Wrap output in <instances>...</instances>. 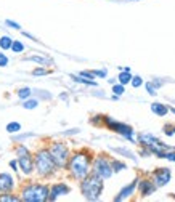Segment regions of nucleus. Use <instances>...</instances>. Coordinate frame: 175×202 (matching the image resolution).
Segmentation results:
<instances>
[{"mask_svg":"<svg viewBox=\"0 0 175 202\" xmlns=\"http://www.w3.org/2000/svg\"><path fill=\"white\" fill-rule=\"evenodd\" d=\"M101 177H98L97 173L92 177L85 178L81 184V189H82V194L85 196L88 200H97L100 197L101 191H103V181H101Z\"/></svg>","mask_w":175,"mask_h":202,"instance_id":"f257e3e1","label":"nucleus"},{"mask_svg":"<svg viewBox=\"0 0 175 202\" xmlns=\"http://www.w3.org/2000/svg\"><path fill=\"white\" fill-rule=\"evenodd\" d=\"M88 167H90V159L84 153L72 156V159L69 162V170L72 172V175L76 178H85L88 173Z\"/></svg>","mask_w":175,"mask_h":202,"instance_id":"f03ea898","label":"nucleus"},{"mask_svg":"<svg viewBox=\"0 0 175 202\" xmlns=\"http://www.w3.org/2000/svg\"><path fill=\"white\" fill-rule=\"evenodd\" d=\"M55 160L50 151H39L36 156V168L40 175H50L55 170Z\"/></svg>","mask_w":175,"mask_h":202,"instance_id":"7ed1b4c3","label":"nucleus"},{"mask_svg":"<svg viewBox=\"0 0 175 202\" xmlns=\"http://www.w3.org/2000/svg\"><path fill=\"white\" fill-rule=\"evenodd\" d=\"M48 188L40 186V184H31L22 191V200L29 202H42L48 199Z\"/></svg>","mask_w":175,"mask_h":202,"instance_id":"20e7f679","label":"nucleus"},{"mask_svg":"<svg viewBox=\"0 0 175 202\" xmlns=\"http://www.w3.org/2000/svg\"><path fill=\"white\" fill-rule=\"evenodd\" d=\"M50 154H52L55 164L58 167H64L67 162V148L63 143H56L50 148Z\"/></svg>","mask_w":175,"mask_h":202,"instance_id":"39448f33","label":"nucleus"},{"mask_svg":"<svg viewBox=\"0 0 175 202\" xmlns=\"http://www.w3.org/2000/svg\"><path fill=\"white\" fill-rule=\"evenodd\" d=\"M105 122H106V125H108L111 130H114L117 133L124 135V136L129 138V140H133V130H132V127L125 125V123H121V122H116V120L109 119V117H105Z\"/></svg>","mask_w":175,"mask_h":202,"instance_id":"423d86ee","label":"nucleus"},{"mask_svg":"<svg viewBox=\"0 0 175 202\" xmlns=\"http://www.w3.org/2000/svg\"><path fill=\"white\" fill-rule=\"evenodd\" d=\"M93 170H95V173H97L98 177H101V178H109V177L112 175V165L105 159V157H98V159L95 160Z\"/></svg>","mask_w":175,"mask_h":202,"instance_id":"0eeeda50","label":"nucleus"},{"mask_svg":"<svg viewBox=\"0 0 175 202\" xmlns=\"http://www.w3.org/2000/svg\"><path fill=\"white\" fill-rule=\"evenodd\" d=\"M156 186H164L170 181V168H157L154 172Z\"/></svg>","mask_w":175,"mask_h":202,"instance_id":"6e6552de","label":"nucleus"},{"mask_svg":"<svg viewBox=\"0 0 175 202\" xmlns=\"http://www.w3.org/2000/svg\"><path fill=\"white\" fill-rule=\"evenodd\" d=\"M69 193V186H66L64 183H58V184H55V186L52 188V191H50V194H48V200H55L58 196L61 194H67Z\"/></svg>","mask_w":175,"mask_h":202,"instance_id":"1a4fd4ad","label":"nucleus"},{"mask_svg":"<svg viewBox=\"0 0 175 202\" xmlns=\"http://www.w3.org/2000/svg\"><path fill=\"white\" fill-rule=\"evenodd\" d=\"M138 181L140 180L138 178H135L133 181L130 183V184H127L125 188L124 189H121V193H119V196H116L114 197V200H122V199H125V197H129V196H130L132 193H133V189L137 188V184H138Z\"/></svg>","mask_w":175,"mask_h":202,"instance_id":"9d476101","label":"nucleus"},{"mask_svg":"<svg viewBox=\"0 0 175 202\" xmlns=\"http://www.w3.org/2000/svg\"><path fill=\"white\" fill-rule=\"evenodd\" d=\"M19 165L22 168V172L27 173V175L32 172V160L29 157V153L27 154H19Z\"/></svg>","mask_w":175,"mask_h":202,"instance_id":"9b49d317","label":"nucleus"},{"mask_svg":"<svg viewBox=\"0 0 175 202\" xmlns=\"http://www.w3.org/2000/svg\"><path fill=\"white\" fill-rule=\"evenodd\" d=\"M13 188V178L8 173H2L0 175V191H10Z\"/></svg>","mask_w":175,"mask_h":202,"instance_id":"f8f14e48","label":"nucleus"},{"mask_svg":"<svg viewBox=\"0 0 175 202\" xmlns=\"http://www.w3.org/2000/svg\"><path fill=\"white\" fill-rule=\"evenodd\" d=\"M140 191H142V196H149L156 191V184L148 180H143V181H140Z\"/></svg>","mask_w":175,"mask_h":202,"instance_id":"ddd939ff","label":"nucleus"},{"mask_svg":"<svg viewBox=\"0 0 175 202\" xmlns=\"http://www.w3.org/2000/svg\"><path fill=\"white\" fill-rule=\"evenodd\" d=\"M151 111L154 112V114H157V116H166L167 112H169V108L167 106H164V104H161V103H153L151 104Z\"/></svg>","mask_w":175,"mask_h":202,"instance_id":"4468645a","label":"nucleus"},{"mask_svg":"<svg viewBox=\"0 0 175 202\" xmlns=\"http://www.w3.org/2000/svg\"><path fill=\"white\" fill-rule=\"evenodd\" d=\"M11 45H13V40H11L8 35H3L2 39H0V48H2V50L11 48Z\"/></svg>","mask_w":175,"mask_h":202,"instance_id":"2eb2a0df","label":"nucleus"},{"mask_svg":"<svg viewBox=\"0 0 175 202\" xmlns=\"http://www.w3.org/2000/svg\"><path fill=\"white\" fill-rule=\"evenodd\" d=\"M29 61H36L39 64H52V59L50 58H43V56H29V58H26Z\"/></svg>","mask_w":175,"mask_h":202,"instance_id":"dca6fc26","label":"nucleus"},{"mask_svg":"<svg viewBox=\"0 0 175 202\" xmlns=\"http://www.w3.org/2000/svg\"><path fill=\"white\" fill-rule=\"evenodd\" d=\"M130 79H132V76H130V72H129V71H122L119 74V82L122 83V85H124V83H129V82H130Z\"/></svg>","mask_w":175,"mask_h":202,"instance_id":"f3484780","label":"nucleus"},{"mask_svg":"<svg viewBox=\"0 0 175 202\" xmlns=\"http://www.w3.org/2000/svg\"><path fill=\"white\" fill-rule=\"evenodd\" d=\"M71 79H74L76 82L85 83V85H97V82H95V80H87V79H82V76H71Z\"/></svg>","mask_w":175,"mask_h":202,"instance_id":"a211bd4d","label":"nucleus"},{"mask_svg":"<svg viewBox=\"0 0 175 202\" xmlns=\"http://www.w3.org/2000/svg\"><path fill=\"white\" fill-rule=\"evenodd\" d=\"M7 130L10 133H16V132L21 130V125H19L18 122H11V123H8V125H7Z\"/></svg>","mask_w":175,"mask_h":202,"instance_id":"6ab92c4d","label":"nucleus"},{"mask_svg":"<svg viewBox=\"0 0 175 202\" xmlns=\"http://www.w3.org/2000/svg\"><path fill=\"white\" fill-rule=\"evenodd\" d=\"M11 50H13L15 53H21L22 50H24V45H22L21 42H18V40H15L13 45H11Z\"/></svg>","mask_w":175,"mask_h":202,"instance_id":"aec40b11","label":"nucleus"},{"mask_svg":"<svg viewBox=\"0 0 175 202\" xmlns=\"http://www.w3.org/2000/svg\"><path fill=\"white\" fill-rule=\"evenodd\" d=\"M124 168H127L125 164H122V162H117V160L112 162V170H114V172H121V170H124Z\"/></svg>","mask_w":175,"mask_h":202,"instance_id":"412c9836","label":"nucleus"},{"mask_svg":"<svg viewBox=\"0 0 175 202\" xmlns=\"http://www.w3.org/2000/svg\"><path fill=\"white\" fill-rule=\"evenodd\" d=\"M18 96L19 98H29L31 96V88H21L18 92Z\"/></svg>","mask_w":175,"mask_h":202,"instance_id":"4be33fe9","label":"nucleus"},{"mask_svg":"<svg viewBox=\"0 0 175 202\" xmlns=\"http://www.w3.org/2000/svg\"><path fill=\"white\" fill-rule=\"evenodd\" d=\"M22 106H24L26 109H34V108H36V106H37V101H36V99H29V101H24V104H22Z\"/></svg>","mask_w":175,"mask_h":202,"instance_id":"5701e85b","label":"nucleus"},{"mask_svg":"<svg viewBox=\"0 0 175 202\" xmlns=\"http://www.w3.org/2000/svg\"><path fill=\"white\" fill-rule=\"evenodd\" d=\"M142 83H143V80H142V77H132V85L135 87V88H137V87H140V85H142Z\"/></svg>","mask_w":175,"mask_h":202,"instance_id":"b1692460","label":"nucleus"},{"mask_svg":"<svg viewBox=\"0 0 175 202\" xmlns=\"http://www.w3.org/2000/svg\"><path fill=\"white\" fill-rule=\"evenodd\" d=\"M112 92H114V93L117 95V96H119V95H122V93H124V87H122V83H121V85H114V87H112Z\"/></svg>","mask_w":175,"mask_h":202,"instance_id":"393cba45","label":"nucleus"},{"mask_svg":"<svg viewBox=\"0 0 175 202\" xmlns=\"http://www.w3.org/2000/svg\"><path fill=\"white\" fill-rule=\"evenodd\" d=\"M2 200H11V202H15V200H18V197H16V196L5 194V196H0V202H2Z\"/></svg>","mask_w":175,"mask_h":202,"instance_id":"a878e982","label":"nucleus"},{"mask_svg":"<svg viewBox=\"0 0 175 202\" xmlns=\"http://www.w3.org/2000/svg\"><path fill=\"white\" fill-rule=\"evenodd\" d=\"M146 90H148V93L149 95H156V88H154V85H153V83H146Z\"/></svg>","mask_w":175,"mask_h":202,"instance_id":"bb28decb","label":"nucleus"},{"mask_svg":"<svg viewBox=\"0 0 175 202\" xmlns=\"http://www.w3.org/2000/svg\"><path fill=\"white\" fill-rule=\"evenodd\" d=\"M8 64V58L3 53H0V66H7Z\"/></svg>","mask_w":175,"mask_h":202,"instance_id":"cd10ccee","label":"nucleus"},{"mask_svg":"<svg viewBox=\"0 0 175 202\" xmlns=\"http://www.w3.org/2000/svg\"><path fill=\"white\" fill-rule=\"evenodd\" d=\"M32 74L34 76H43V74H48V71L47 69H34Z\"/></svg>","mask_w":175,"mask_h":202,"instance_id":"c85d7f7f","label":"nucleus"},{"mask_svg":"<svg viewBox=\"0 0 175 202\" xmlns=\"http://www.w3.org/2000/svg\"><path fill=\"white\" fill-rule=\"evenodd\" d=\"M7 24L11 26L13 29H21V26L18 24V22H15V21H11V19H7Z\"/></svg>","mask_w":175,"mask_h":202,"instance_id":"c756f323","label":"nucleus"},{"mask_svg":"<svg viewBox=\"0 0 175 202\" xmlns=\"http://www.w3.org/2000/svg\"><path fill=\"white\" fill-rule=\"evenodd\" d=\"M117 153H122V154H125L127 157H133V154L130 153V151H127V149H121V148H116Z\"/></svg>","mask_w":175,"mask_h":202,"instance_id":"7c9ffc66","label":"nucleus"},{"mask_svg":"<svg viewBox=\"0 0 175 202\" xmlns=\"http://www.w3.org/2000/svg\"><path fill=\"white\" fill-rule=\"evenodd\" d=\"M81 76H82V77H88V79H93V77H95L92 71H82Z\"/></svg>","mask_w":175,"mask_h":202,"instance_id":"2f4dec72","label":"nucleus"},{"mask_svg":"<svg viewBox=\"0 0 175 202\" xmlns=\"http://www.w3.org/2000/svg\"><path fill=\"white\" fill-rule=\"evenodd\" d=\"M93 76H98V77H105L106 76V71H92Z\"/></svg>","mask_w":175,"mask_h":202,"instance_id":"473e14b6","label":"nucleus"},{"mask_svg":"<svg viewBox=\"0 0 175 202\" xmlns=\"http://www.w3.org/2000/svg\"><path fill=\"white\" fill-rule=\"evenodd\" d=\"M10 165H11V167H13L15 170H16V167H18V162H16V160H11V162H10Z\"/></svg>","mask_w":175,"mask_h":202,"instance_id":"72a5a7b5","label":"nucleus"},{"mask_svg":"<svg viewBox=\"0 0 175 202\" xmlns=\"http://www.w3.org/2000/svg\"><path fill=\"white\" fill-rule=\"evenodd\" d=\"M172 112H173V114H175V109H172Z\"/></svg>","mask_w":175,"mask_h":202,"instance_id":"f704fd0d","label":"nucleus"}]
</instances>
